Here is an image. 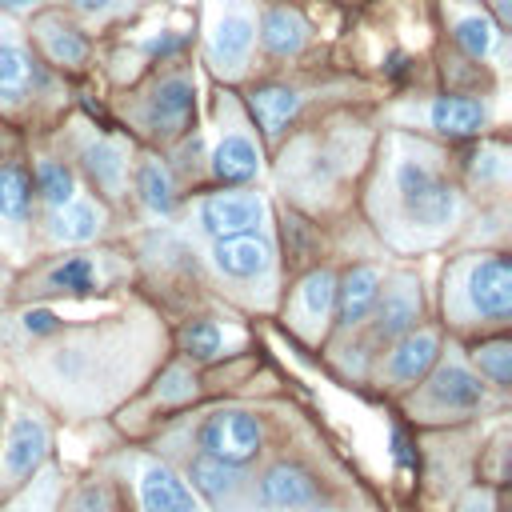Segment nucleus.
Instances as JSON below:
<instances>
[{"label":"nucleus","instance_id":"obj_1","mask_svg":"<svg viewBox=\"0 0 512 512\" xmlns=\"http://www.w3.org/2000/svg\"><path fill=\"white\" fill-rule=\"evenodd\" d=\"M168 316L140 292L92 320H60L44 336L0 352L12 388L36 400L56 424L108 420L168 360Z\"/></svg>","mask_w":512,"mask_h":512},{"label":"nucleus","instance_id":"obj_2","mask_svg":"<svg viewBox=\"0 0 512 512\" xmlns=\"http://www.w3.org/2000/svg\"><path fill=\"white\" fill-rule=\"evenodd\" d=\"M356 208L376 244L400 260L452 248L476 212L456 180L452 144L408 128L376 132L356 188Z\"/></svg>","mask_w":512,"mask_h":512},{"label":"nucleus","instance_id":"obj_3","mask_svg":"<svg viewBox=\"0 0 512 512\" xmlns=\"http://www.w3.org/2000/svg\"><path fill=\"white\" fill-rule=\"evenodd\" d=\"M376 132L360 120L328 116L308 128H292L268 152V176L288 212L320 224L356 208V188L368 168Z\"/></svg>","mask_w":512,"mask_h":512},{"label":"nucleus","instance_id":"obj_4","mask_svg":"<svg viewBox=\"0 0 512 512\" xmlns=\"http://www.w3.org/2000/svg\"><path fill=\"white\" fill-rule=\"evenodd\" d=\"M300 416H304V408L284 396L204 400V404L172 416L168 424H160L144 444L152 452H160L168 464L196 452V456L252 468Z\"/></svg>","mask_w":512,"mask_h":512},{"label":"nucleus","instance_id":"obj_5","mask_svg":"<svg viewBox=\"0 0 512 512\" xmlns=\"http://www.w3.org/2000/svg\"><path fill=\"white\" fill-rule=\"evenodd\" d=\"M436 324L448 340H476L512 328L508 248H452L436 284Z\"/></svg>","mask_w":512,"mask_h":512},{"label":"nucleus","instance_id":"obj_6","mask_svg":"<svg viewBox=\"0 0 512 512\" xmlns=\"http://www.w3.org/2000/svg\"><path fill=\"white\" fill-rule=\"evenodd\" d=\"M140 284V268L128 244L104 240L84 248L36 252L16 268L8 304H60V300H92V296H124Z\"/></svg>","mask_w":512,"mask_h":512},{"label":"nucleus","instance_id":"obj_7","mask_svg":"<svg viewBox=\"0 0 512 512\" xmlns=\"http://www.w3.org/2000/svg\"><path fill=\"white\" fill-rule=\"evenodd\" d=\"M188 244V240H184ZM200 284L244 316H272L284 292V252L280 228H256L240 236H220L208 244H192Z\"/></svg>","mask_w":512,"mask_h":512},{"label":"nucleus","instance_id":"obj_8","mask_svg":"<svg viewBox=\"0 0 512 512\" xmlns=\"http://www.w3.org/2000/svg\"><path fill=\"white\" fill-rule=\"evenodd\" d=\"M396 408L416 432H432V428H464V424L508 416L512 396L496 392L476 376L460 340H444L436 364L424 372V380L412 392L396 400Z\"/></svg>","mask_w":512,"mask_h":512},{"label":"nucleus","instance_id":"obj_9","mask_svg":"<svg viewBox=\"0 0 512 512\" xmlns=\"http://www.w3.org/2000/svg\"><path fill=\"white\" fill-rule=\"evenodd\" d=\"M116 116H120L124 132L140 148L168 152L172 144H180L184 136H192L200 128L196 124L200 120L196 72L184 68L180 60H168V68H160L156 76H148L140 88L120 92Z\"/></svg>","mask_w":512,"mask_h":512},{"label":"nucleus","instance_id":"obj_10","mask_svg":"<svg viewBox=\"0 0 512 512\" xmlns=\"http://www.w3.org/2000/svg\"><path fill=\"white\" fill-rule=\"evenodd\" d=\"M92 464L112 476L124 512H208L180 476V468L168 464L148 444L124 440L120 448L100 452Z\"/></svg>","mask_w":512,"mask_h":512},{"label":"nucleus","instance_id":"obj_11","mask_svg":"<svg viewBox=\"0 0 512 512\" xmlns=\"http://www.w3.org/2000/svg\"><path fill=\"white\" fill-rule=\"evenodd\" d=\"M276 224V204L264 184H232V188H200L184 196L180 212L168 228L188 244H208L220 236H240Z\"/></svg>","mask_w":512,"mask_h":512},{"label":"nucleus","instance_id":"obj_12","mask_svg":"<svg viewBox=\"0 0 512 512\" xmlns=\"http://www.w3.org/2000/svg\"><path fill=\"white\" fill-rule=\"evenodd\" d=\"M204 400H208L204 368L168 352V360L140 384V392L128 396L108 420L124 440H148L160 424H168L172 416H180V412H188Z\"/></svg>","mask_w":512,"mask_h":512},{"label":"nucleus","instance_id":"obj_13","mask_svg":"<svg viewBox=\"0 0 512 512\" xmlns=\"http://www.w3.org/2000/svg\"><path fill=\"white\" fill-rule=\"evenodd\" d=\"M208 144V188L232 184H264L268 180V148L244 108V100L224 88L212 104V132Z\"/></svg>","mask_w":512,"mask_h":512},{"label":"nucleus","instance_id":"obj_14","mask_svg":"<svg viewBox=\"0 0 512 512\" xmlns=\"http://www.w3.org/2000/svg\"><path fill=\"white\" fill-rule=\"evenodd\" d=\"M56 112V88L48 64L32 52L28 36L0 16V120L40 128Z\"/></svg>","mask_w":512,"mask_h":512},{"label":"nucleus","instance_id":"obj_15","mask_svg":"<svg viewBox=\"0 0 512 512\" xmlns=\"http://www.w3.org/2000/svg\"><path fill=\"white\" fill-rule=\"evenodd\" d=\"M52 144L72 160V168L80 172L88 192H96L116 216H128V176H132V160H136V140L128 132L84 124L80 136L56 132Z\"/></svg>","mask_w":512,"mask_h":512},{"label":"nucleus","instance_id":"obj_16","mask_svg":"<svg viewBox=\"0 0 512 512\" xmlns=\"http://www.w3.org/2000/svg\"><path fill=\"white\" fill-rule=\"evenodd\" d=\"M0 428V500L28 484L56 456V420L16 388H4Z\"/></svg>","mask_w":512,"mask_h":512},{"label":"nucleus","instance_id":"obj_17","mask_svg":"<svg viewBox=\"0 0 512 512\" xmlns=\"http://www.w3.org/2000/svg\"><path fill=\"white\" fill-rule=\"evenodd\" d=\"M496 108L480 92H436L424 100H400L388 108V128H408L440 144H464L492 132Z\"/></svg>","mask_w":512,"mask_h":512},{"label":"nucleus","instance_id":"obj_18","mask_svg":"<svg viewBox=\"0 0 512 512\" xmlns=\"http://www.w3.org/2000/svg\"><path fill=\"white\" fill-rule=\"evenodd\" d=\"M332 312H336V264L316 260L300 268L292 280H284L272 316L300 348L320 352L324 340L332 336Z\"/></svg>","mask_w":512,"mask_h":512},{"label":"nucleus","instance_id":"obj_19","mask_svg":"<svg viewBox=\"0 0 512 512\" xmlns=\"http://www.w3.org/2000/svg\"><path fill=\"white\" fill-rule=\"evenodd\" d=\"M256 60V4L252 0H208L204 12V64L232 88L252 72Z\"/></svg>","mask_w":512,"mask_h":512},{"label":"nucleus","instance_id":"obj_20","mask_svg":"<svg viewBox=\"0 0 512 512\" xmlns=\"http://www.w3.org/2000/svg\"><path fill=\"white\" fill-rule=\"evenodd\" d=\"M32 224H36V196H32L28 148L4 136L0 140V256L16 268L36 256Z\"/></svg>","mask_w":512,"mask_h":512},{"label":"nucleus","instance_id":"obj_21","mask_svg":"<svg viewBox=\"0 0 512 512\" xmlns=\"http://www.w3.org/2000/svg\"><path fill=\"white\" fill-rule=\"evenodd\" d=\"M424 320H432V304H428V292H424L420 272L408 268V264H392V268H384V284H380V292H376L372 312H368L364 324L352 328V332H356V336L372 348V356H376L388 340L404 336L408 328H416V324H424Z\"/></svg>","mask_w":512,"mask_h":512},{"label":"nucleus","instance_id":"obj_22","mask_svg":"<svg viewBox=\"0 0 512 512\" xmlns=\"http://www.w3.org/2000/svg\"><path fill=\"white\" fill-rule=\"evenodd\" d=\"M444 340H448V336H444V328H440L436 320H424V324L408 328L404 336L388 340V344L372 356V368H368L364 388H372L376 396H384V400L396 404L404 392H412V388L424 380V372L436 364Z\"/></svg>","mask_w":512,"mask_h":512},{"label":"nucleus","instance_id":"obj_23","mask_svg":"<svg viewBox=\"0 0 512 512\" xmlns=\"http://www.w3.org/2000/svg\"><path fill=\"white\" fill-rule=\"evenodd\" d=\"M120 216L88 188H80L72 200L60 208L36 212L32 224V248L36 252H56V248H84V244H104L116 236Z\"/></svg>","mask_w":512,"mask_h":512},{"label":"nucleus","instance_id":"obj_24","mask_svg":"<svg viewBox=\"0 0 512 512\" xmlns=\"http://www.w3.org/2000/svg\"><path fill=\"white\" fill-rule=\"evenodd\" d=\"M168 336H172V356L196 368H216L252 348V328L228 312H188L176 324H168Z\"/></svg>","mask_w":512,"mask_h":512},{"label":"nucleus","instance_id":"obj_25","mask_svg":"<svg viewBox=\"0 0 512 512\" xmlns=\"http://www.w3.org/2000/svg\"><path fill=\"white\" fill-rule=\"evenodd\" d=\"M452 156H456V180L476 208L508 204V196H512V144L500 132H484L476 140L452 144Z\"/></svg>","mask_w":512,"mask_h":512},{"label":"nucleus","instance_id":"obj_26","mask_svg":"<svg viewBox=\"0 0 512 512\" xmlns=\"http://www.w3.org/2000/svg\"><path fill=\"white\" fill-rule=\"evenodd\" d=\"M184 204V188L168 164L164 152L156 148H140L136 144V160H132V176H128V208L148 224H168Z\"/></svg>","mask_w":512,"mask_h":512},{"label":"nucleus","instance_id":"obj_27","mask_svg":"<svg viewBox=\"0 0 512 512\" xmlns=\"http://www.w3.org/2000/svg\"><path fill=\"white\" fill-rule=\"evenodd\" d=\"M452 44L476 64H504V24L480 0H440Z\"/></svg>","mask_w":512,"mask_h":512},{"label":"nucleus","instance_id":"obj_28","mask_svg":"<svg viewBox=\"0 0 512 512\" xmlns=\"http://www.w3.org/2000/svg\"><path fill=\"white\" fill-rule=\"evenodd\" d=\"M384 268L380 260H352L344 268H336V312H332V336H344L352 328L364 324V316L376 304V292L384 284Z\"/></svg>","mask_w":512,"mask_h":512},{"label":"nucleus","instance_id":"obj_29","mask_svg":"<svg viewBox=\"0 0 512 512\" xmlns=\"http://www.w3.org/2000/svg\"><path fill=\"white\" fill-rule=\"evenodd\" d=\"M32 44L40 48V56L60 68V72H80L92 60V44L84 36V28H76L64 12H40L32 16Z\"/></svg>","mask_w":512,"mask_h":512},{"label":"nucleus","instance_id":"obj_30","mask_svg":"<svg viewBox=\"0 0 512 512\" xmlns=\"http://www.w3.org/2000/svg\"><path fill=\"white\" fill-rule=\"evenodd\" d=\"M180 476L188 480V488L200 496V504L208 512H220L224 504H232L240 492H244V480H248V468L240 464H224V460H212V456H180L176 460Z\"/></svg>","mask_w":512,"mask_h":512},{"label":"nucleus","instance_id":"obj_31","mask_svg":"<svg viewBox=\"0 0 512 512\" xmlns=\"http://www.w3.org/2000/svg\"><path fill=\"white\" fill-rule=\"evenodd\" d=\"M28 172H32V196H36V212H48V208H60L64 200H72L84 180L80 172L72 168V160L56 148V144H36L28 152Z\"/></svg>","mask_w":512,"mask_h":512},{"label":"nucleus","instance_id":"obj_32","mask_svg":"<svg viewBox=\"0 0 512 512\" xmlns=\"http://www.w3.org/2000/svg\"><path fill=\"white\" fill-rule=\"evenodd\" d=\"M256 44L272 60H296L312 44V24L292 4H268L264 12H256Z\"/></svg>","mask_w":512,"mask_h":512},{"label":"nucleus","instance_id":"obj_33","mask_svg":"<svg viewBox=\"0 0 512 512\" xmlns=\"http://www.w3.org/2000/svg\"><path fill=\"white\" fill-rule=\"evenodd\" d=\"M56 512H124V504H120L112 476L92 464L88 472L68 476V484L56 500Z\"/></svg>","mask_w":512,"mask_h":512},{"label":"nucleus","instance_id":"obj_34","mask_svg":"<svg viewBox=\"0 0 512 512\" xmlns=\"http://www.w3.org/2000/svg\"><path fill=\"white\" fill-rule=\"evenodd\" d=\"M468 364L476 368V376L484 384H492L496 392L512 396V336L508 332H492V336H476L460 344Z\"/></svg>","mask_w":512,"mask_h":512},{"label":"nucleus","instance_id":"obj_35","mask_svg":"<svg viewBox=\"0 0 512 512\" xmlns=\"http://www.w3.org/2000/svg\"><path fill=\"white\" fill-rule=\"evenodd\" d=\"M64 484H68V472H64L60 456H52L28 484H20L12 496L0 500V512H56Z\"/></svg>","mask_w":512,"mask_h":512},{"label":"nucleus","instance_id":"obj_36","mask_svg":"<svg viewBox=\"0 0 512 512\" xmlns=\"http://www.w3.org/2000/svg\"><path fill=\"white\" fill-rule=\"evenodd\" d=\"M508 456H512V428H508L504 416H496V420L484 428L480 448H476V464H472L476 480L504 492V488H508Z\"/></svg>","mask_w":512,"mask_h":512},{"label":"nucleus","instance_id":"obj_37","mask_svg":"<svg viewBox=\"0 0 512 512\" xmlns=\"http://www.w3.org/2000/svg\"><path fill=\"white\" fill-rule=\"evenodd\" d=\"M448 512H504V492H500V488H488V484H480V480H472V484H464V488L452 496Z\"/></svg>","mask_w":512,"mask_h":512},{"label":"nucleus","instance_id":"obj_38","mask_svg":"<svg viewBox=\"0 0 512 512\" xmlns=\"http://www.w3.org/2000/svg\"><path fill=\"white\" fill-rule=\"evenodd\" d=\"M132 4H136V0H68V8H72L80 20H88V24H108V20L124 16Z\"/></svg>","mask_w":512,"mask_h":512},{"label":"nucleus","instance_id":"obj_39","mask_svg":"<svg viewBox=\"0 0 512 512\" xmlns=\"http://www.w3.org/2000/svg\"><path fill=\"white\" fill-rule=\"evenodd\" d=\"M12 280H16V264H8L0 256V308L8 304V292H12Z\"/></svg>","mask_w":512,"mask_h":512},{"label":"nucleus","instance_id":"obj_40","mask_svg":"<svg viewBox=\"0 0 512 512\" xmlns=\"http://www.w3.org/2000/svg\"><path fill=\"white\" fill-rule=\"evenodd\" d=\"M40 4H48V0H0V12H32Z\"/></svg>","mask_w":512,"mask_h":512},{"label":"nucleus","instance_id":"obj_41","mask_svg":"<svg viewBox=\"0 0 512 512\" xmlns=\"http://www.w3.org/2000/svg\"><path fill=\"white\" fill-rule=\"evenodd\" d=\"M0 428H4V396H0Z\"/></svg>","mask_w":512,"mask_h":512}]
</instances>
